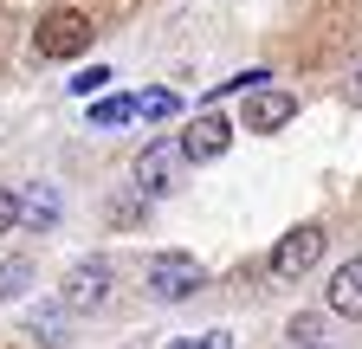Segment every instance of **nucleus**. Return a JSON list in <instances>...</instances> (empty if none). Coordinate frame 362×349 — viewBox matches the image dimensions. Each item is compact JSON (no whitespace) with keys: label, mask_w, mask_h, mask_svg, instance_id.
I'll use <instances>...</instances> for the list:
<instances>
[{"label":"nucleus","mask_w":362,"mask_h":349,"mask_svg":"<svg viewBox=\"0 0 362 349\" xmlns=\"http://www.w3.org/2000/svg\"><path fill=\"white\" fill-rule=\"evenodd\" d=\"M26 220H39V227L59 220V194H52V188H33V194H26Z\"/></svg>","instance_id":"obj_14"},{"label":"nucleus","mask_w":362,"mask_h":349,"mask_svg":"<svg viewBox=\"0 0 362 349\" xmlns=\"http://www.w3.org/2000/svg\"><path fill=\"white\" fill-rule=\"evenodd\" d=\"M65 317H71L65 304H45V311H33V317H26V330H33L39 343H65Z\"/></svg>","instance_id":"obj_10"},{"label":"nucleus","mask_w":362,"mask_h":349,"mask_svg":"<svg viewBox=\"0 0 362 349\" xmlns=\"http://www.w3.org/2000/svg\"><path fill=\"white\" fill-rule=\"evenodd\" d=\"M168 349H233V336H226V330H207L201 343H168Z\"/></svg>","instance_id":"obj_17"},{"label":"nucleus","mask_w":362,"mask_h":349,"mask_svg":"<svg viewBox=\"0 0 362 349\" xmlns=\"http://www.w3.org/2000/svg\"><path fill=\"white\" fill-rule=\"evenodd\" d=\"M110 278H117V266L98 252V259H78V266L65 272V285H59V304L65 311H98V304L110 297Z\"/></svg>","instance_id":"obj_3"},{"label":"nucleus","mask_w":362,"mask_h":349,"mask_svg":"<svg viewBox=\"0 0 362 349\" xmlns=\"http://www.w3.org/2000/svg\"><path fill=\"white\" fill-rule=\"evenodd\" d=\"M181 162H188V155H181V143H149L143 155H136V188H143V194H168Z\"/></svg>","instance_id":"obj_6"},{"label":"nucleus","mask_w":362,"mask_h":349,"mask_svg":"<svg viewBox=\"0 0 362 349\" xmlns=\"http://www.w3.org/2000/svg\"><path fill=\"white\" fill-rule=\"evenodd\" d=\"M291 117H298V97L291 91H259L246 104V129H265V136H272V129H285Z\"/></svg>","instance_id":"obj_8"},{"label":"nucleus","mask_w":362,"mask_h":349,"mask_svg":"<svg viewBox=\"0 0 362 349\" xmlns=\"http://www.w3.org/2000/svg\"><path fill=\"white\" fill-rule=\"evenodd\" d=\"M26 285H33V266H26V259H7V266H0V304L20 297Z\"/></svg>","instance_id":"obj_11"},{"label":"nucleus","mask_w":362,"mask_h":349,"mask_svg":"<svg viewBox=\"0 0 362 349\" xmlns=\"http://www.w3.org/2000/svg\"><path fill=\"white\" fill-rule=\"evenodd\" d=\"M265 78H272V71H240V78H220L214 104H220V97H233V91H252V97H259V91H265Z\"/></svg>","instance_id":"obj_13"},{"label":"nucleus","mask_w":362,"mask_h":349,"mask_svg":"<svg viewBox=\"0 0 362 349\" xmlns=\"http://www.w3.org/2000/svg\"><path fill=\"white\" fill-rule=\"evenodd\" d=\"M129 117H143V110H136V97H98V104H90V129H117V123H129Z\"/></svg>","instance_id":"obj_9"},{"label":"nucleus","mask_w":362,"mask_h":349,"mask_svg":"<svg viewBox=\"0 0 362 349\" xmlns=\"http://www.w3.org/2000/svg\"><path fill=\"white\" fill-rule=\"evenodd\" d=\"M90 13H78V7H52L39 20V32H33V52L39 59H78L84 46H90Z\"/></svg>","instance_id":"obj_1"},{"label":"nucleus","mask_w":362,"mask_h":349,"mask_svg":"<svg viewBox=\"0 0 362 349\" xmlns=\"http://www.w3.org/2000/svg\"><path fill=\"white\" fill-rule=\"evenodd\" d=\"M20 213H26V201H20L13 188H0V233H13V227H20Z\"/></svg>","instance_id":"obj_16"},{"label":"nucleus","mask_w":362,"mask_h":349,"mask_svg":"<svg viewBox=\"0 0 362 349\" xmlns=\"http://www.w3.org/2000/svg\"><path fill=\"white\" fill-rule=\"evenodd\" d=\"M356 91H362V78H356Z\"/></svg>","instance_id":"obj_18"},{"label":"nucleus","mask_w":362,"mask_h":349,"mask_svg":"<svg viewBox=\"0 0 362 349\" xmlns=\"http://www.w3.org/2000/svg\"><path fill=\"white\" fill-rule=\"evenodd\" d=\"M110 78H117L110 65H90V71H78V78H71V91H78V97H90V91H104Z\"/></svg>","instance_id":"obj_15"},{"label":"nucleus","mask_w":362,"mask_h":349,"mask_svg":"<svg viewBox=\"0 0 362 349\" xmlns=\"http://www.w3.org/2000/svg\"><path fill=\"white\" fill-rule=\"evenodd\" d=\"M317 259H324V227H291L279 246H272V272L279 278H304Z\"/></svg>","instance_id":"obj_5"},{"label":"nucleus","mask_w":362,"mask_h":349,"mask_svg":"<svg viewBox=\"0 0 362 349\" xmlns=\"http://www.w3.org/2000/svg\"><path fill=\"white\" fill-rule=\"evenodd\" d=\"M226 149H233V123H226L220 110H201L188 129H181V155L188 162H220Z\"/></svg>","instance_id":"obj_4"},{"label":"nucleus","mask_w":362,"mask_h":349,"mask_svg":"<svg viewBox=\"0 0 362 349\" xmlns=\"http://www.w3.org/2000/svg\"><path fill=\"white\" fill-rule=\"evenodd\" d=\"M201 285H207V272H201V259H194V252H156V259H149V291H156L162 304L194 297Z\"/></svg>","instance_id":"obj_2"},{"label":"nucleus","mask_w":362,"mask_h":349,"mask_svg":"<svg viewBox=\"0 0 362 349\" xmlns=\"http://www.w3.org/2000/svg\"><path fill=\"white\" fill-rule=\"evenodd\" d=\"M136 110L162 123V117H175V110H181V97H175V91H143V97H136Z\"/></svg>","instance_id":"obj_12"},{"label":"nucleus","mask_w":362,"mask_h":349,"mask_svg":"<svg viewBox=\"0 0 362 349\" xmlns=\"http://www.w3.org/2000/svg\"><path fill=\"white\" fill-rule=\"evenodd\" d=\"M324 304L337 317H362V259H343V266L330 272V291H324Z\"/></svg>","instance_id":"obj_7"}]
</instances>
